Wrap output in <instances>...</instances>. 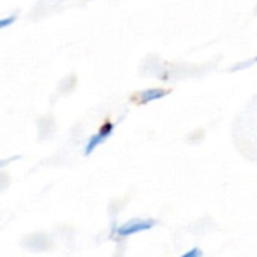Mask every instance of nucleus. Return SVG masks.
I'll return each mask as SVG.
<instances>
[{"label": "nucleus", "instance_id": "nucleus-1", "mask_svg": "<svg viewBox=\"0 0 257 257\" xmlns=\"http://www.w3.org/2000/svg\"><path fill=\"white\" fill-rule=\"evenodd\" d=\"M173 92V89H167V87H152V89H146V90H137L130 96V101L136 105H146L152 101H158L167 95H170Z\"/></svg>", "mask_w": 257, "mask_h": 257}, {"label": "nucleus", "instance_id": "nucleus-2", "mask_svg": "<svg viewBox=\"0 0 257 257\" xmlns=\"http://www.w3.org/2000/svg\"><path fill=\"white\" fill-rule=\"evenodd\" d=\"M113 130H114V123H113V120H111V117L110 116H107L105 119H104V122L99 125V130H98V133L96 134H93L92 137H90V140H89V143H87V146H86V151H84V154L86 155H90L99 145H102L110 136H111V133H113Z\"/></svg>", "mask_w": 257, "mask_h": 257}, {"label": "nucleus", "instance_id": "nucleus-3", "mask_svg": "<svg viewBox=\"0 0 257 257\" xmlns=\"http://www.w3.org/2000/svg\"><path fill=\"white\" fill-rule=\"evenodd\" d=\"M157 224L155 220L149 218V220H145V218H134V220H130L126 221L125 224L119 226L116 233L119 236H130V235H134V233H139V232H145V230H151L154 226Z\"/></svg>", "mask_w": 257, "mask_h": 257}, {"label": "nucleus", "instance_id": "nucleus-4", "mask_svg": "<svg viewBox=\"0 0 257 257\" xmlns=\"http://www.w3.org/2000/svg\"><path fill=\"white\" fill-rule=\"evenodd\" d=\"M15 18H17L15 15H12V17H9V18H3V20L0 21V27H2V29H6L8 24H11V23L15 21Z\"/></svg>", "mask_w": 257, "mask_h": 257}, {"label": "nucleus", "instance_id": "nucleus-5", "mask_svg": "<svg viewBox=\"0 0 257 257\" xmlns=\"http://www.w3.org/2000/svg\"><path fill=\"white\" fill-rule=\"evenodd\" d=\"M202 253H200V250L199 248H194V250H191V251H188V253H185L184 257H190V256H200Z\"/></svg>", "mask_w": 257, "mask_h": 257}]
</instances>
